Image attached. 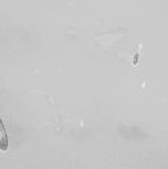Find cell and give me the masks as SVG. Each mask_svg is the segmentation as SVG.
Listing matches in <instances>:
<instances>
[{
  "mask_svg": "<svg viewBox=\"0 0 168 169\" xmlns=\"http://www.w3.org/2000/svg\"><path fill=\"white\" fill-rule=\"evenodd\" d=\"M8 148V136L6 132V128H4V124L0 119V149L2 150H7Z\"/></svg>",
  "mask_w": 168,
  "mask_h": 169,
  "instance_id": "6da1fadb",
  "label": "cell"
}]
</instances>
